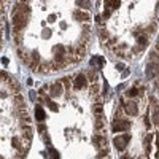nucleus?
Here are the masks:
<instances>
[{
    "mask_svg": "<svg viewBox=\"0 0 159 159\" xmlns=\"http://www.w3.org/2000/svg\"><path fill=\"white\" fill-rule=\"evenodd\" d=\"M46 103H48V107H49L52 111H57V105H56L54 102H52L51 99H48V100H46Z\"/></svg>",
    "mask_w": 159,
    "mask_h": 159,
    "instance_id": "10",
    "label": "nucleus"
},
{
    "mask_svg": "<svg viewBox=\"0 0 159 159\" xmlns=\"http://www.w3.org/2000/svg\"><path fill=\"white\" fill-rule=\"evenodd\" d=\"M121 159H134L132 156H126V154H121Z\"/></svg>",
    "mask_w": 159,
    "mask_h": 159,
    "instance_id": "13",
    "label": "nucleus"
},
{
    "mask_svg": "<svg viewBox=\"0 0 159 159\" xmlns=\"http://www.w3.org/2000/svg\"><path fill=\"white\" fill-rule=\"evenodd\" d=\"M38 130H40V134H45V132H46V127L42 124V126H38Z\"/></svg>",
    "mask_w": 159,
    "mask_h": 159,
    "instance_id": "12",
    "label": "nucleus"
},
{
    "mask_svg": "<svg viewBox=\"0 0 159 159\" xmlns=\"http://www.w3.org/2000/svg\"><path fill=\"white\" fill-rule=\"evenodd\" d=\"M123 111L126 115H130V116H135L139 113V105L135 100H129V102H123Z\"/></svg>",
    "mask_w": 159,
    "mask_h": 159,
    "instance_id": "2",
    "label": "nucleus"
},
{
    "mask_svg": "<svg viewBox=\"0 0 159 159\" xmlns=\"http://www.w3.org/2000/svg\"><path fill=\"white\" fill-rule=\"evenodd\" d=\"M151 119H153V124L156 127H159V110H156L153 115H151Z\"/></svg>",
    "mask_w": 159,
    "mask_h": 159,
    "instance_id": "9",
    "label": "nucleus"
},
{
    "mask_svg": "<svg viewBox=\"0 0 159 159\" xmlns=\"http://www.w3.org/2000/svg\"><path fill=\"white\" fill-rule=\"evenodd\" d=\"M142 89H137V88H132V89H129L127 92H126V96L129 97V99H134V97H137V96H140L142 94Z\"/></svg>",
    "mask_w": 159,
    "mask_h": 159,
    "instance_id": "6",
    "label": "nucleus"
},
{
    "mask_svg": "<svg viewBox=\"0 0 159 159\" xmlns=\"http://www.w3.org/2000/svg\"><path fill=\"white\" fill-rule=\"evenodd\" d=\"M51 157H52V159H59V154H57L56 150H51Z\"/></svg>",
    "mask_w": 159,
    "mask_h": 159,
    "instance_id": "11",
    "label": "nucleus"
},
{
    "mask_svg": "<svg viewBox=\"0 0 159 159\" xmlns=\"http://www.w3.org/2000/svg\"><path fill=\"white\" fill-rule=\"evenodd\" d=\"M88 83H89L88 76H84L83 73H80V75H76L75 80H73V88H75V89H86V88H88Z\"/></svg>",
    "mask_w": 159,
    "mask_h": 159,
    "instance_id": "4",
    "label": "nucleus"
},
{
    "mask_svg": "<svg viewBox=\"0 0 159 159\" xmlns=\"http://www.w3.org/2000/svg\"><path fill=\"white\" fill-rule=\"evenodd\" d=\"M129 126H130V123L127 121L126 118L116 116V118L113 119V123H111V130H113V132H123V130H126Z\"/></svg>",
    "mask_w": 159,
    "mask_h": 159,
    "instance_id": "1",
    "label": "nucleus"
},
{
    "mask_svg": "<svg viewBox=\"0 0 159 159\" xmlns=\"http://www.w3.org/2000/svg\"><path fill=\"white\" fill-rule=\"evenodd\" d=\"M92 110H94V115H96V116H103V108H102V103H100V102H97Z\"/></svg>",
    "mask_w": 159,
    "mask_h": 159,
    "instance_id": "8",
    "label": "nucleus"
},
{
    "mask_svg": "<svg viewBox=\"0 0 159 159\" xmlns=\"http://www.w3.org/2000/svg\"><path fill=\"white\" fill-rule=\"evenodd\" d=\"M102 159H110V157H108V156H103V157H102Z\"/></svg>",
    "mask_w": 159,
    "mask_h": 159,
    "instance_id": "14",
    "label": "nucleus"
},
{
    "mask_svg": "<svg viewBox=\"0 0 159 159\" xmlns=\"http://www.w3.org/2000/svg\"><path fill=\"white\" fill-rule=\"evenodd\" d=\"M62 83L59 81V83H54L51 86V89H49V96L51 97H59L61 94H62V86H61Z\"/></svg>",
    "mask_w": 159,
    "mask_h": 159,
    "instance_id": "5",
    "label": "nucleus"
},
{
    "mask_svg": "<svg viewBox=\"0 0 159 159\" xmlns=\"http://www.w3.org/2000/svg\"><path fill=\"white\" fill-rule=\"evenodd\" d=\"M35 116H37L38 121H43V119H45V111H43L42 107H38V105H37V108H35Z\"/></svg>",
    "mask_w": 159,
    "mask_h": 159,
    "instance_id": "7",
    "label": "nucleus"
},
{
    "mask_svg": "<svg viewBox=\"0 0 159 159\" xmlns=\"http://www.w3.org/2000/svg\"><path fill=\"white\" fill-rule=\"evenodd\" d=\"M129 135H119V137H115L113 143H115V148L118 151H124L127 148V143H129Z\"/></svg>",
    "mask_w": 159,
    "mask_h": 159,
    "instance_id": "3",
    "label": "nucleus"
}]
</instances>
